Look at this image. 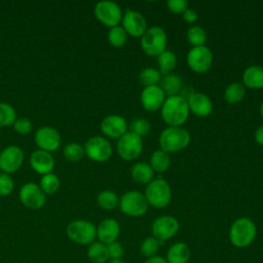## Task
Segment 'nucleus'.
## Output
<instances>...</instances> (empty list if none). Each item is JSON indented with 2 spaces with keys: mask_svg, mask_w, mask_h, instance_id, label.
Wrapping results in <instances>:
<instances>
[{
  "mask_svg": "<svg viewBox=\"0 0 263 263\" xmlns=\"http://www.w3.org/2000/svg\"><path fill=\"white\" fill-rule=\"evenodd\" d=\"M257 231V226L253 220L247 217H240L230 226L229 240L235 248L243 249L254 242Z\"/></svg>",
  "mask_w": 263,
  "mask_h": 263,
  "instance_id": "obj_1",
  "label": "nucleus"
},
{
  "mask_svg": "<svg viewBox=\"0 0 263 263\" xmlns=\"http://www.w3.org/2000/svg\"><path fill=\"white\" fill-rule=\"evenodd\" d=\"M189 107L186 100L178 96L167 97L161 107L162 119L170 126H181L188 118Z\"/></svg>",
  "mask_w": 263,
  "mask_h": 263,
  "instance_id": "obj_2",
  "label": "nucleus"
},
{
  "mask_svg": "<svg viewBox=\"0 0 263 263\" xmlns=\"http://www.w3.org/2000/svg\"><path fill=\"white\" fill-rule=\"evenodd\" d=\"M190 142L189 133L181 126H168L163 129L159 136V145L161 150L177 152L185 149Z\"/></svg>",
  "mask_w": 263,
  "mask_h": 263,
  "instance_id": "obj_3",
  "label": "nucleus"
},
{
  "mask_svg": "<svg viewBox=\"0 0 263 263\" xmlns=\"http://www.w3.org/2000/svg\"><path fill=\"white\" fill-rule=\"evenodd\" d=\"M67 236L75 243L80 246H89L97 238V226L82 219L71 221L66 228Z\"/></svg>",
  "mask_w": 263,
  "mask_h": 263,
  "instance_id": "obj_4",
  "label": "nucleus"
},
{
  "mask_svg": "<svg viewBox=\"0 0 263 263\" xmlns=\"http://www.w3.org/2000/svg\"><path fill=\"white\" fill-rule=\"evenodd\" d=\"M144 195L149 205L156 209H163L168 205L172 199L171 186L162 178L152 180L149 184H147Z\"/></svg>",
  "mask_w": 263,
  "mask_h": 263,
  "instance_id": "obj_5",
  "label": "nucleus"
},
{
  "mask_svg": "<svg viewBox=\"0 0 263 263\" xmlns=\"http://www.w3.org/2000/svg\"><path fill=\"white\" fill-rule=\"evenodd\" d=\"M166 33L165 31L157 26L151 27L141 37V47L148 55L158 57L165 50L166 47Z\"/></svg>",
  "mask_w": 263,
  "mask_h": 263,
  "instance_id": "obj_6",
  "label": "nucleus"
},
{
  "mask_svg": "<svg viewBox=\"0 0 263 263\" xmlns=\"http://www.w3.org/2000/svg\"><path fill=\"white\" fill-rule=\"evenodd\" d=\"M120 211L130 217L144 216L149 208L145 195L139 191H127L119 199Z\"/></svg>",
  "mask_w": 263,
  "mask_h": 263,
  "instance_id": "obj_7",
  "label": "nucleus"
},
{
  "mask_svg": "<svg viewBox=\"0 0 263 263\" xmlns=\"http://www.w3.org/2000/svg\"><path fill=\"white\" fill-rule=\"evenodd\" d=\"M179 229V221L175 217L168 215L156 218L151 225L152 236L155 237L160 245H163L166 240L173 238L178 233Z\"/></svg>",
  "mask_w": 263,
  "mask_h": 263,
  "instance_id": "obj_8",
  "label": "nucleus"
},
{
  "mask_svg": "<svg viewBox=\"0 0 263 263\" xmlns=\"http://www.w3.org/2000/svg\"><path fill=\"white\" fill-rule=\"evenodd\" d=\"M85 155L97 162L107 161L112 156V146L110 142L101 136L89 138L84 144Z\"/></svg>",
  "mask_w": 263,
  "mask_h": 263,
  "instance_id": "obj_9",
  "label": "nucleus"
},
{
  "mask_svg": "<svg viewBox=\"0 0 263 263\" xmlns=\"http://www.w3.org/2000/svg\"><path fill=\"white\" fill-rule=\"evenodd\" d=\"M95 15L103 25L113 28L118 26L122 20V12L120 6L114 1H100L96 4L93 9Z\"/></svg>",
  "mask_w": 263,
  "mask_h": 263,
  "instance_id": "obj_10",
  "label": "nucleus"
},
{
  "mask_svg": "<svg viewBox=\"0 0 263 263\" xmlns=\"http://www.w3.org/2000/svg\"><path fill=\"white\" fill-rule=\"evenodd\" d=\"M18 197L23 205L34 211L43 208L46 202V194L38 184L33 182L25 183L21 187Z\"/></svg>",
  "mask_w": 263,
  "mask_h": 263,
  "instance_id": "obj_11",
  "label": "nucleus"
},
{
  "mask_svg": "<svg viewBox=\"0 0 263 263\" xmlns=\"http://www.w3.org/2000/svg\"><path fill=\"white\" fill-rule=\"evenodd\" d=\"M143 150V140L132 132H126L117 142V152L124 160L136 159Z\"/></svg>",
  "mask_w": 263,
  "mask_h": 263,
  "instance_id": "obj_12",
  "label": "nucleus"
},
{
  "mask_svg": "<svg viewBox=\"0 0 263 263\" xmlns=\"http://www.w3.org/2000/svg\"><path fill=\"white\" fill-rule=\"evenodd\" d=\"M25 154L22 148L16 145L6 146L0 152V171L5 174H13L24 163Z\"/></svg>",
  "mask_w": 263,
  "mask_h": 263,
  "instance_id": "obj_13",
  "label": "nucleus"
},
{
  "mask_svg": "<svg viewBox=\"0 0 263 263\" xmlns=\"http://www.w3.org/2000/svg\"><path fill=\"white\" fill-rule=\"evenodd\" d=\"M187 64L192 71L204 73L213 64V53L205 45L194 46L187 53Z\"/></svg>",
  "mask_w": 263,
  "mask_h": 263,
  "instance_id": "obj_14",
  "label": "nucleus"
},
{
  "mask_svg": "<svg viewBox=\"0 0 263 263\" xmlns=\"http://www.w3.org/2000/svg\"><path fill=\"white\" fill-rule=\"evenodd\" d=\"M34 140L36 145L40 150L47 152H53L61 146V135L54 127L51 126H41L34 135Z\"/></svg>",
  "mask_w": 263,
  "mask_h": 263,
  "instance_id": "obj_15",
  "label": "nucleus"
},
{
  "mask_svg": "<svg viewBox=\"0 0 263 263\" xmlns=\"http://www.w3.org/2000/svg\"><path fill=\"white\" fill-rule=\"evenodd\" d=\"M122 25L125 32L134 37H142L147 30V23L143 14L132 9L125 10L122 16Z\"/></svg>",
  "mask_w": 263,
  "mask_h": 263,
  "instance_id": "obj_16",
  "label": "nucleus"
},
{
  "mask_svg": "<svg viewBox=\"0 0 263 263\" xmlns=\"http://www.w3.org/2000/svg\"><path fill=\"white\" fill-rule=\"evenodd\" d=\"M165 101V95L159 85L146 86L141 93V104L144 109L154 112L160 109Z\"/></svg>",
  "mask_w": 263,
  "mask_h": 263,
  "instance_id": "obj_17",
  "label": "nucleus"
},
{
  "mask_svg": "<svg viewBox=\"0 0 263 263\" xmlns=\"http://www.w3.org/2000/svg\"><path fill=\"white\" fill-rule=\"evenodd\" d=\"M100 127L104 135L110 138L119 139L126 133L127 123L122 116L112 114L106 116L102 120Z\"/></svg>",
  "mask_w": 263,
  "mask_h": 263,
  "instance_id": "obj_18",
  "label": "nucleus"
},
{
  "mask_svg": "<svg viewBox=\"0 0 263 263\" xmlns=\"http://www.w3.org/2000/svg\"><path fill=\"white\" fill-rule=\"evenodd\" d=\"M30 165L39 175L52 173L54 168V158L50 152L44 150H36L30 156Z\"/></svg>",
  "mask_w": 263,
  "mask_h": 263,
  "instance_id": "obj_19",
  "label": "nucleus"
},
{
  "mask_svg": "<svg viewBox=\"0 0 263 263\" xmlns=\"http://www.w3.org/2000/svg\"><path fill=\"white\" fill-rule=\"evenodd\" d=\"M120 234V225L113 218L104 219L97 227V238L99 241L109 245L116 241Z\"/></svg>",
  "mask_w": 263,
  "mask_h": 263,
  "instance_id": "obj_20",
  "label": "nucleus"
},
{
  "mask_svg": "<svg viewBox=\"0 0 263 263\" xmlns=\"http://www.w3.org/2000/svg\"><path fill=\"white\" fill-rule=\"evenodd\" d=\"M189 111L194 113L196 116L205 117L213 111V104L211 99L201 92H194L187 101Z\"/></svg>",
  "mask_w": 263,
  "mask_h": 263,
  "instance_id": "obj_21",
  "label": "nucleus"
},
{
  "mask_svg": "<svg viewBox=\"0 0 263 263\" xmlns=\"http://www.w3.org/2000/svg\"><path fill=\"white\" fill-rule=\"evenodd\" d=\"M164 258L167 263H188L191 258V251L185 242L177 241L168 248Z\"/></svg>",
  "mask_w": 263,
  "mask_h": 263,
  "instance_id": "obj_22",
  "label": "nucleus"
},
{
  "mask_svg": "<svg viewBox=\"0 0 263 263\" xmlns=\"http://www.w3.org/2000/svg\"><path fill=\"white\" fill-rule=\"evenodd\" d=\"M242 81L250 88H263V67L258 65L248 67L242 74Z\"/></svg>",
  "mask_w": 263,
  "mask_h": 263,
  "instance_id": "obj_23",
  "label": "nucleus"
},
{
  "mask_svg": "<svg viewBox=\"0 0 263 263\" xmlns=\"http://www.w3.org/2000/svg\"><path fill=\"white\" fill-rule=\"evenodd\" d=\"M160 87L167 97L178 96L183 87L182 78L174 73L165 74L160 79Z\"/></svg>",
  "mask_w": 263,
  "mask_h": 263,
  "instance_id": "obj_24",
  "label": "nucleus"
},
{
  "mask_svg": "<svg viewBox=\"0 0 263 263\" xmlns=\"http://www.w3.org/2000/svg\"><path fill=\"white\" fill-rule=\"evenodd\" d=\"M86 255L91 263H107L109 261L107 245L99 240L87 246Z\"/></svg>",
  "mask_w": 263,
  "mask_h": 263,
  "instance_id": "obj_25",
  "label": "nucleus"
},
{
  "mask_svg": "<svg viewBox=\"0 0 263 263\" xmlns=\"http://www.w3.org/2000/svg\"><path fill=\"white\" fill-rule=\"evenodd\" d=\"M130 174L134 181L140 184H149L153 179L154 171L146 162H137L132 166Z\"/></svg>",
  "mask_w": 263,
  "mask_h": 263,
  "instance_id": "obj_26",
  "label": "nucleus"
},
{
  "mask_svg": "<svg viewBox=\"0 0 263 263\" xmlns=\"http://www.w3.org/2000/svg\"><path fill=\"white\" fill-rule=\"evenodd\" d=\"M171 163V158L168 153L163 150H156L152 153L150 157V166L154 172L163 173L165 172Z\"/></svg>",
  "mask_w": 263,
  "mask_h": 263,
  "instance_id": "obj_27",
  "label": "nucleus"
},
{
  "mask_svg": "<svg viewBox=\"0 0 263 263\" xmlns=\"http://www.w3.org/2000/svg\"><path fill=\"white\" fill-rule=\"evenodd\" d=\"M157 64L160 74H168L177 65V57L172 50H164L157 57Z\"/></svg>",
  "mask_w": 263,
  "mask_h": 263,
  "instance_id": "obj_28",
  "label": "nucleus"
},
{
  "mask_svg": "<svg viewBox=\"0 0 263 263\" xmlns=\"http://www.w3.org/2000/svg\"><path fill=\"white\" fill-rule=\"evenodd\" d=\"M246 93V89L242 83L233 82L229 84L224 91V99L230 104H236L240 102Z\"/></svg>",
  "mask_w": 263,
  "mask_h": 263,
  "instance_id": "obj_29",
  "label": "nucleus"
},
{
  "mask_svg": "<svg viewBox=\"0 0 263 263\" xmlns=\"http://www.w3.org/2000/svg\"><path fill=\"white\" fill-rule=\"evenodd\" d=\"M97 202L103 210L111 211L118 205L119 198L115 192L111 190H103L98 194Z\"/></svg>",
  "mask_w": 263,
  "mask_h": 263,
  "instance_id": "obj_30",
  "label": "nucleus"
},
{
  "mask_svg": "<svg viewBox=\"0 0 263 263\" xmlns=\"http://www.w3.org/2000/svg\"><path fill=\"white\" fill-rule=\"evenodd\" d=\"M39 186L45 194H53L60 189L61 182L57 175H54L53 173H49L41 177Z\"/></svg>",
  "mask_w": 263,
  "mask_h": 263,
  "instance_id": "obj_31",
  "label": "nucleus"
},
{
  "mask_svg": "<svg viewBox=\"0 0 263 263\" xmlns=\"http://www.w3.org/2000/svg\"><path fill=\"white\" fill-rule=\"evenodd\" d=\"M63 155L68 161L76 162L85 155L84 147L78 143H69L63 149Z\"/></svg>",
  "mask_w": 263,
  "mask_h": 263,
  "instance_id": "obj_32",
  "label": "nucleus"
},
{
  "mask_svg": "<svg viewBox=\"0 0 263 263\" xmlns=\"http://www.w3.org/2000/svg\"><path fill=\"white\" fill-rule=\"evenodd\" d=\"M16 119L15 109L8 103L0 102V126H9Z\"/></svg>",
  "mask_w": 263,
  "mask_h": 263,
  "instance_id": "obj_33",
  "label": "nucleus"
},
{
  "mask_svg": "<svg viewBox=\"0 0 263 263\" xmlns=\"http://www.w3.org/2000/svg\"><path fill=\"white\" fill-rule=\"evenodd\" d=\"M108 41L115 47H121L127 41V33L120 26L110 28L108 32Z\"/></svg>",
  "mask_w": 263,
  "mask_h": 263,
  "instance_id": "obj_34",
  "label": "nucleus"
},
{
  "mask_svg": "<svg viewBox=\"0 0 263 263\" xmlns=\"http://www.w3.org/2000/svg\"><path fill=\"white\" fill-rule=\"evenodd\" d=\"M187 39L190 44L194 46L204 45L206 41V33L203 28L199 26H192L187 31Z\"/></svg>",
  "mask_w": 263,
  "mask_h": 263,
  "instance_id": "obj_35",
  "label": "nucleus"
},
{
  "mask_svg": "<svg viewBox=\"0 0 263 263\" xmlns=\"http://www.w3.org/2000/svg\"><path fill=\"white\" fill-rule=\"evenodd\" d=\"M160 79H161L160 72L154 68H145L140 72V75H139L140 82L145 86L157 85Z\"/></svg>",
  "mask_w": 263,
  "mask_h": 263,
  "instance_id": "obj_36",
  "label": "nucleus"
},
{
  "mask_svg": "<svg viewBox=\"0 0 263 263\" xmlns=\"http://www.w3.org/2000/svg\"><path fill=\"white\" fill-rule=\"evenodd\" d=\"M160 247V242L153 236L146 237L140 245V253L146 258L156 256Z\"/></svg>",
  "mask_w": 263,
  "mask_h": 263,
  "instance_id": "obj_37",
  "label": "nucleus"
},
{
  "mask_svg": "<svg viewBox=\"0 0 263 263\" xmlns=\"http://www.w3.org/2000/svg\"><path fill=\"white\" fill-rule=\"evenodd\" d=\"M151 129L150 122L145 118H136L130 122V132L139 137H143L149 134Z\"/></svg>",
  "mask_w": 263,
  "mask_h": 263,
  "instance_id": "obj_38",
  "label": "nucleus"
},
{
  "mask_svg": "<svg viewBox=\"0 0 263 263\" xmlns=\"http://www.w3.org/2000/svg\"><path fill=\"white\" fill-rule=\"evenodd\" d=\"M14 189V182L10 175L0 173V196H7L12 193Z\"/></svg>",
  "mask_w": 263,
  "mask_h": 263,
  "instance_id": "obj_39",
  "label": "nucleus"
},
{
  "mask_svg": "<svg viewBox=\"0 0 263 263\" xmlns=\"http://www.w3.org/2000/svg\"><path fill=\"white\" fill-rule=\"evenodd\" d=\"M14 130L20 135H29L32 132L33 124L32 121L27 117H18L15 119L14 123L12 124Z\"/></svg>",
  "mask_w": 263,
  "mask_h": 263,
  "instance_id": "obj_40",
  "label": "nucleus"
},
{
  "mask_svg": "<svg viewBox=\"0 0 263 263\" xmlns=\"http://www.w3.org/2000/svg\"><path fill=\"white\" fill-rule=\"evenodd\" d=\"M107 249H108L109 260L110 259H122V257L124 256V248L117 240L107 245Z\"/></svg>",
  "mask_w": 263,
  "mask_h": 263,
  "instance_id": "obj_41",
  "label": "nucleus"
},
{
  "mask_svg": "<svg viewBox=\"0 0 263 263\" xmlns=\"http://www.w3.org/2000/svg\"><path fill=\"white\" fill-rule=\"evenodd\" d=\"M168 9L175 13H183L188 8L187 0H168L166 1Z\"/></svg>",
  "mask_w": 263,
  "mask_h": 263,
  "instance_id": "obj_42",
  "label": "nucleus"
},
{
  "mask_svg": "<svg viewBox=\"0 0 263 263\" xmlns=\"http://www.w3.org/2000/svg\"><path fill=\"white\" fill-rule=\"evenodd\" d=\"M183 18H184L187 23H194V22H196V20L198 18V14H197L196 10H194L193 8H187V9L183 12Z\"/></svg>",
  "mask_w": 263,
  "mask_h": 263,
  "instance_id": "obj_43",
  "label": "nucleus"
},
{
  "mask_svg": "<svg viewBox=\"0 0 263 263\" xmlns=\"http://www.w3.org/2000/svg\"><path fill=\"white\" fill-rule=\"evenodd\" d=\"M194 92H195V91H194V88H193L192 86L186 85V86H183V87H182V89H181L179 96H180L181 98H183L184 100L188 101L189 98H190Z\"/></svg>",
  "mask_w": 263,
  "mask_h": 263,
  "instance_id": "obj_44",
  "label": "nucleus"
},
{
  "mask_svg": "<svg viewBox=\"0 0 263 263\" xmlns=\"http://www.w3.org/2000/svg\"><path fill=\"white\" fill-rule=\"evenodd\" d=\"M143 263H167V261L165 260L164 257L162 256H153V257H150V258H147Z\"/></svg>",
  "mask_w": 263,
  "mask_h": 263,
  "instance_id": "obj_45",
  "label": "nucleus"
},
{
  "mask_svg": "<svg viewBox=\"0 0 263 263\" xmlns=\"http://www.w3.org/2000/svg\"><path fill=\"white\" fill-rule=\"evenodd\" d=\"M255 140L258 144L263 145V125L259 126L255 133Z\"/></svg>",
  "mask_w": 263,
  "mask_h": 263,
  "instance_id": "obj_46",
  "label": "nucleus"
},
{
  "mask_svg": "<svg viewBox=\"0 0 263 263\" xmlns=\"http://www.w3.org/2000/svg\"><path fill=\"white\" fill-rule=\"evenodd\" d=\"M107 263H126V262L122 259H110Z\"/></svg>",
  "mask_w": 263,
  "mask_h": 263,
  "instance_id": "obj_47",
  "label": "nucleus"
},
{
  "mask_svg": "<svg viewBox=\"0 0 263 263\" xmlns=\"http://www.w3.org/2000/svg\"><path fill=\"white\" fill-rule=\"evenodd\" d=\"M260 112H261V116H262V118H263V102H262L261 107H260Z\"/></svg>",
  "mask_w": 263,
  "mask_h": 263,
  "instance_id": "obj_48",
  "label": "nucleus"
}]
</instances>
